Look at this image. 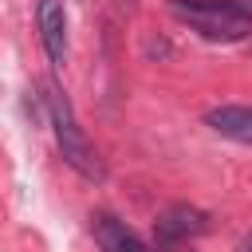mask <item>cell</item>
I'll list each match as a JSON object with an SVG mask.
<instances>
[{
    "instance_id": "obj_1",
    "label": "cell",
    "mask_w": 252,
    "mask_h": 252,
    "mask_svg": "<svg viewBox=\"0 0 252 252\" xmlns=\"http://www.w3.org/2000/svg\"><path fill=\"white\" fill-rule=\"evenodd\" d=\"M43 106H47V122H51V130H55V142H59L63 161H67L75 173H83L87 181H102V177H106V165H102L98 150L91 146V138L83 134V126H79V118H75V110H71V98L63 94L59 83H47V87H43Z\"/></svg>"
},
{
    "instance_id": "obj_2",
    "label": "cell",
    "mask_w": 252,
    "mask_h": 252,
    "mask_svg": "<svg viewBox=\"0 0 252 252\" xmlns=\"http://www.w3.org/2000/svg\"><path fill=\"white\" fill-rule=\"evenodd\" d=\"M173 16L197 35L232 43L252 32V0H169Z\"/></svg>"
},
{
    "instance_id": "obj_3",
    "label": "cell",
    "mask_w": 252,
    "mask_h": 252,
    "mask_svg": "<svg viewBox=\"0 0 252 252\" xmlns=\"http://www.w3.org/2000/svg\"><path fill=\"white\" fill-rule=\"evenodd\" d=\"M209 232V213L197 209V205H169L158 213L154 220V240L161 248H177L185 240H197Z\"/></svg>"
},
{
    "instance_id": "obj_4",
    "label": "cell",
    "mask_w": 252,
    "mask_h": 252,
    "mask_svg": "<svg viewBox=\"0 0 252 252\" xmlns=\"http://www.w3.org/2000/svg\"><path fill=\"white\" fill-rule=\"evenodd\" d=\"M35 24H39V43L55 67L67 59V8L63 0H35Z\"/></svg>"
},
{
    "instance_id": "obj_5",
    "label": "cell",
    "mask_w": 252,
    "mask_h": 252,
    "mask_svg": "<svg viewBox=\"0 0 252 252\" xmlns=\"http://www.w3.org/2000/svg\"><path fill=\"white\" fill-rule=\"evenodd\" d=\"M91 232H94V244L102 252H150V244L126 220H118L114 213H94L91 217Z\"/></svg>"
},
{
    "instance_id": "obj_6",
    "label": "cell",
    "mask_w": 252,
    "mask_h": 252,
    "mask_svg": "<svg viewBox=\"0 0 252 252\" xmlns=\"http://www.w3.org/2000/svg\"><path fill=\"white\" fill-rule=\"evenodd\" d=\"M205 126L228 142L252 146V106H244V102H224V106L205 110Z\"/></svg>"
},
{
    "instance_id": "obj_7",
    "label": "cell",
    "mask_w": 252,
    "mask_h": 252,
    "mask_svg": "<svg viewBox=\"0 0 252 252\" xmlns=\"http://www.w3.org/2000/svg\"><path fill=\"white\" fill-rule=\"evenodd\" d=\"M236 252H252V228H248V232L236 240Z\"/></svg>"
},
{
    "instance_id": "obj_8",
    "label": "cell",
    "mask_w": 252,
    "mask_h": 252,
    "mask_svg": "<svg viewBox=\"0 0 252 252\" xmlns=\"http://www.w3.org/2000/svg\"><path fill=\"white\" fill-rule=\"evenodd\" d=\"M118 4H126V8H130V4H134V0H118Z\"/></svg>"
}]
</instances>
